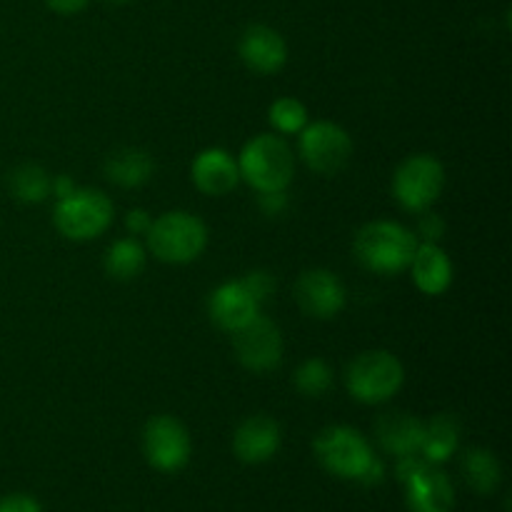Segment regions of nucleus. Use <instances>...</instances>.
<instances>
[{
  "label": "nucleus",
  "instance_id": "nucleus-15",
  "mask_svg": "<svg viewBox=\"0 0 512 512\" xmlns=\"http://www.w3.org/2000/svg\"><path fill=\"white\" fill-rule=\"evenodd\" d=\"M280 448V425L268 415H253L245 420L233 438V450L238 460L248 465L268 463Z\"/></svg>",
  "mask_w": 512,
  "mask_h": 512
},
{
  "label": "nucleus",
  "instance_id": "nucleus-19",
  "mask_svg": "<svg viewBox=\"0 0 512 512\" xmlns=\"http://www.w3.org/2000/svg\"><path fill=\"white\" fill-rule=\"evenodd\" d=\"M155 173V160L140 148H120L105 160V175L120 188H138Z\"/></svg>",
  "mask_w": 512,
  "mask_h": 512
},
{
  "label": "nucleus",
  "instance_id": "nucleus-6",
  "mask_svg": "<svg viewBox=\"0 0 512 512\" xmlns=\"http://www.w3.org/2000/svg\"><path fill=\"white\" fill-rule=\"evenodd\" d=\"M53 223L65 238L93 240L103 235L113 223V203L103 190L75 188L65 198H58Z\"/></svg>",
  "mask_w": 512,
  "mask_h": 512
},
{
  "label": "nucleus",
  "instance_id": "nucleus-30",
  "mask_svg": "<svg viewBox=\"0 0 512 512\" xmlns=\"http://www.w3.org/2000/svg\"><path fill=\"white\" fill-rule=\"evenodd\" d=\"M125 225L133 235H148L150 225H153V218H150L145 210H130L128 218H125Z\"/></svg>",
  "mask_w": 512,
  "mask_h": 512
},
{
  "label": "nucleus",
  "instance_id": "nucleus-13",
  "mask_svg": "<svg viewBox=\"0 0 512 512\" xmlns=\"http://www.w3.org/2000/svg\"><path fill=\"white\" fill-rule=\"evenodd\" d=\"M260 303L250 295V290L245 288L243 280H233V283H223L220 288H215L210 293L208 300V313L218 328L235 333V330L243 328L245 323L258 315Z\"/></svg>",
  "mask_w": 512,
  "mask_h": 512
},
{
  "label": "nucleus",
  "instance_id": "nucleus-18",
  "mask_svg": "<svg viewBox=\"0 0 512 512\" xmlns=\"http://www.w3.org/2000/svg\"><path fill=\"white\" fill-rule=\"evenodd\" d=\"M413 280L425 295H440L453 283V263L438 243H418L413 255Z\"/></svg>",
  "mask_w": 512,
  "mask_h": 512
},
{
  "label": "nucleus",
  "instance_id": "nucleus-4",
  "mask_svg": "<svg viewBox=\"0 0 512 512\" xmlns=\"http://www.w3.org/2000/svg\"><path fill=\"white\" fill-rule=\"evenodd\" d=\"M238 170L258 193L285 190L295 175L293 150L278 135H258L240 153Z\"/></svg>",
  "mask_w": 512,
  "mask_h": 512
},
{
  "label": "nucleus",
  "instance_id": "nucleus-23",
  "mask_svg": "<svg viewBox=\"0 0 512 512\" xmlns=\"http://www.w3.org/2000/svg\"><path fill=\"white\" fill-rule=\"evenodd\" d=\"M53 190V180L40 165H20L10 173V193L23 203H40Z\"/></svg>",
  "mask_w": 512,
  "mask_h": 512
},
{
  "label": "nucleus",
  "instance_id": "nucleus-21",
  "mask_svg": "<svg viewBox=\"0 0 512 512\" xmlns=\"http://www.w3.org/2000/svg\"><path fill=\"white\" fill-rule=\"evenodd\" d=\"M463 478L475 493L490 495L503 483V465L490 450L473 448L463 458Z\"/></svg>",
  "mask_w": 512,
  "mask_h": 512
},
{
  "label": "nucleus",
  "instance_id": "nucleus-20",
  "mask_svg": "<svg viewBox=\"0 0 512 512\" xmlns=\"http://www.w3.org/2000/svg\"><path fill=\"white\" fill-rule=\"evenodd\" d=\"M460 440V425L453 415L440 413L425 425L423 433V445H420V455H423L428 463L440 465L450 458V455L458 450Z\"/></svg>",
  "mask_w": 512,
  "mask_h": 512
},
{
  "label": "nucleus",
  "instance_id": "nucleus-5",
  "mask_svg": "<svg viewBox=\"0 0 512 512\" xmlns=\"http://www.w3.org/2000/svg\"><path fill=\"white\" fill-rule=\"evenodd\" d=\"M403 363L388 350H368L348 365L345 385L350 395L365 405H378L403 388Z\"/></svg>",
  "mask_w": 512,
  "mask_h": 512
},
{
  "label": "nucleus",
  "instance_id": "nucleus-27",
  "mask_svg": "<svg viewBox=\"0 0 512 512\" xmlns=\"http://www.w3.org/2000/svg\"><path fill=\"white\" fill-rule=\"evenodd\" d=\"M418 233L423 238V243H438L440 238L445 235V220L435 213H425L420 215V223H418Z\"/></svg>",
  "mask_w": 512,
  "mask_h": 512
},
{
  "label": "nucleus",
  "instance_id": "nucleus-16",
  "mask_svg": "<svg viewBox=\"0 0 512 512\" xmlns=\"http://www.w3.org/2000/svg\"><path fill=\"white\" fill-rule=\"evenodd\" d=\"M193 183L205 195H228L238 185L240 170L233 155L223 148H208L193 160Z\"/></svg>",
  "mask_w": 512,
  "mask_h": 512
},
{
  "label": "nucleus",
  "instance_id": "nucleus-25",
  "mask_svg": "<svg viewBox=\"0 0 512 512\" xmlns=\"http://www.w3.org/2000/svg\"><path fill=\"white\" fill-rule=\"evenodd\" d=\"M270 123L278 133H300L308 125V108L298 98H278L270 105Z\"/></svg>",
  "mask_w": 512,
  "mask_h": 512
},
{
  "label": "nucleus",
  "instance_id": "nucleus-12",
  "mask_svg": "<svg viewBox=\"0 0 512 512\" xmlns=\"http://www.w3.org/2000/svg\"><path fill=\"white\" fill-rule=\"evenodd\" d=\"M403 485L410 512H453L455 508L453 483L438 465L425 463Z\"/></svg>",
  "mask_w": 512,
  "mask_h": 512
},
{
  "label": "nucleus",
  "instance_id": "nucleus-31",
  "mask_svg": "<svg viewBox=\"0 0 512 512\" xmlns=\"http://www.w3.org/2000/svg\"><path fill=\"white\" fill-rule=\"evenodd\" d=\"M88 3L90 0H45V5L58 15H75L80 10H85Z\"/></svg>",
  "mask_w": 512,
  "mask_h": 512
},
{
  "label": "nucleus",
  "instance_id": "nucleus-11",
  "mask_svg": "<svg viewBox=\"0 0 512 512\" xmlns=\"http://www.w3.org/2000/svg\"><path fill=\"white\" fill-rule=\"evenodd\" d=\"M295 300L310 318H335L345 308V288L330 270H305L295 283Z\"/></svg>",
  "mask_w": 512,
  "mask_h": 512
},
{
  "label": "nucleus",
  "instance_id": "nucleus-24",
  "mask_svg": "<svg viewBox=\"0 0 512 512\" xmlns=\"http://www.w3.org/2000/svg\"><path fill=\"white\" fill-rule=\"evenodd\" d=\"M330 385H333V370L325 360L310 358L295 373V388L305 395V398H320L323 393H328Z\"/></svg>",
  "mask_w": 512,
  "mask_h": 512
},
{
  "label": "nucleus",
  "instance_id": "nucleus-14",
  "mask_svg": "<svg viewBox=\"0 0 512 512\" xmlns=\"http://www.w3.org/2000/svg\"><path fill=\"white\" fill-rule=\"evenodd\" d=\"M240 58L253 73H278L288 60V45L278 30L268 25H250L240 38Z\"/></svg>",
  "mask_w": 512,
  "mask_h": 512
},
{
  "label": "nucleus",
  "instance_id": "nucleus-1",
  "mask_svg": "<svg viewBox=\"0 0 512 512\" xmlns=\"http://www.w3.org/2000/svg\"><path fill=\"white\" fill-rule=\"evenodd\" d=\"M315 458L328 473L343 480H355L365 488H375L385 480V465L373 453L365 435L348 425L325 428L315 438Z\"/></svg>",
  "mask_w": 512,
  "mask_h": 512
},
{
  "label": "nucleus",
  "instance_id": "nucleus-26",
  "mask_svg": "<svg viewBox=\"0 0 512 512\" xmlns=\"http://www.w3.org/2000/svg\"><path fill=\"white\" fill-rule=\"evenodd\" d=\"M243 285L250 290V295H253L258 303H263V300L275 290V278L270 273H265V270H253V273L245 275Z\"/></svg>",
  "mask_w": 512,
  "mask_h": 512
},
{
  "label": "nucleus",
  "instance_id": "nucleus-2",
  "mask_svg": "<svg viewBox=\"0 0 512 512\" xmlns=\"http://www.w3.org/2000/svg\"><path fill=\"white\" fill-rule=\"evenodd\" d=\"M353 250L363 268L380 275H395L413 263L418 235L393 220H373L358 230Z\"/></svg>",
  "mask_w": 512,
  "mask_h": 512
},
{
  "label": "nucleus",
  "instance_id": "nucleus-32",
  "mask_svg": "<svg viewBox=\"0 0 512 512\" xmlns=\"http://www.w3.org/2000/svg\"><path fill=\"white\" fill-rule=\"evenodd\" d=\"M75 190V183L68 178V175H58V178L53 180V193L58 195V198H65V195H70Z\"/></svg>",
  "mask_w": 512,
  "mask_h": 512
},
{
  "label": "nucleus",
  "instance_id": "nucleus-7",
  "mask_svg": "<svg viewBox=\"0 0 512 512\" xmlns=\"http://www.w3.org/2000/svg\"><path fill=\"white\" fill-rule=\"evenodd\" d=\"M445 185V170L433 155H410L400 163L393 178L395 200L410 213H423L440 198Z\"/></svg>",
  "mask_w": 512,
  "mask_h": 512
},
{
  "label": "nucleus",
  "instance_id": "nucleus-3",
  "mask_svg": "<svg viewBox=\"0 0 512 512\" xmlns=\"http://www.w3.org/2000/svg\"><path fill=\"white\" fill-rule=\"evenodd\" d=\"M208 245V228L203 220L185 210L160 215L148 230V248L163 263H193Z\"/></svg>",
  "mask_w": 512,
  "mask_h": 512
},
{
  "label": "nucleus",
  "instance_id": "nucleus-8",
  "mask_svg": "<svg viewBox=\"0 0 512 512\" xmlns=\"http://www.w3.org/2000/svg\"><path fill=\"white\" fill-rule=\"evenodd\" d=\"M143 453L145 460L160 473H178L188 465L193 453L188 428L173 415H158L148 420L143 433Z\"/></svg>",
  "mask_w": 512,
  "mask_h": 512
},
{
  "label": "nucleus",
  "instance_id": "nucleus-33",
  "mask_svg": "<svg viewBox=\"0 0 512 512\" xmlns=\"http://www.w3.org/2000/svg\"><path fill=\"white\" fill-rule=\"evenodd\" d=\"M108 3H113V5H125V3H130V0H108Z\"/></svg>",
  "mask_w": 512,
  "mask_h": 512
},
{
  "label": "nucleus",
  "instance_id": "nucleus-9",
  "mask_svg": "<svg viewBox=\"0 0 512 512\" xmlns=\"http://www.w3.org/2000/svg\"><path fill=\"white\" fill-rule=\"evenodd\" d=\"M300 155L318 175H338L353 155V140L340 125L320 120L300 130Z\"/></svg>",
  "mask_w": 512,
  "mask_h": 512
},
{
  "label": "nucleus",
  "instance_id": "nucleus-29",
  "mask_svg": "<svg viewBox=\"0 0 512 512\" xmlns=\"http://www.w3.org/2000/svg\"><path fill=\"white\" fill-rule=\"evenodd\" d=\"M288 198H285V190H273V193H260V208L268 215L283 213Z\"/></svg>",
  "mask_w": 512,
  "mask_h": 512
},
{
  "label": "nucleus",
  "instance_id": "nucleus-28",
  "mask_svg": "<svg viewBox=\"0 0 512 512\" xmlns=\"http://www.w3.org/2000/svg\"><path fill=\"white\" fill-rule=\"evenodd\" d=\"M0 512H43L40 503L30 495H8V498L0 500Z\"/></svg>",
  "mask_w": 512,
  "mask_h": 512
},
{
  "label": "nucleus",
  "instance_id": "nucleus-10",
  "mask_svg": "<svg viewBox=\"0 0 512 512\" xmlns=\"http://www.w3.org/2000/svg\"><path fill=\"white\" fill-rule=\"evenodd\" d=\"M233 348L240 363L253 373L273 370L283 358V338H280L278 325L260 313L243 328L235 330Z\"/></svg>",
  "mask_w": 512,
  "mask_h": 512
},
{
  "label": "nucleus",
  "instance_id": "nucleus-17",
  "mask_svg": "<svg viewBox=\"0 0 512 512\" xmlns=\"http://www.w3.org/2000/svg\"><path fill=\"white\" fill-rule=\"evenodd\" d=\"M423 433H425L423 420L413 418V415L408 413H388L378 420V425H375L378 443L383 445L385 453L395 455V458L420 453Z\"/></svg>",
  "mask_w": 512,
  "mask_h": 512
},
{
  "label": "nucleus",
  "instance_id": "nucleus-22",
  "mask_svg": "<svg viewBox=\"0 0 512 512\" xmlns=\"http://www.w3.org/2000/svg\"><path fill=\"white\" fill-rule=\"evenodd\" d=\"M145 270V250L135 238L113 243L105 253V273L115 280H135Z\"/></svg>",
  "mask_w": 512,
  "mask_h": 512
}]
</instances>
